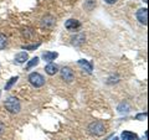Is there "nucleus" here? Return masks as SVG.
<instances>
[{"instance_id": "1", "label": "nucleus", "mask_w": 149, "mask_h": 140, "mask_svg": "<svg viewBox=\"0 0 149 140\" xmlns=\"http://www.w3.org/2000/svg\"><path fill=\"white\" fill-rule=\"evenodd\" d=\"M4 105H5V108L13 114H17L19 112H20V109H21L20 100H19L17 98H15V97H9L8 99L5 100Z\"/></svg>"}, {"instance_id": "5", "label": "nucleus", "mask_w": 149, "mask_h": 140, "mask_svg": "<svg viewBox=\"0 0 149 140\" xmlns=\"http://www.w3.org/2000/svg\"><path fill=\"white\" fill-rule=\"evenodd\" d=\"M137 19L139 20V22L143 25L148 24V9L147 8H142L137 11Z\"/></svg>"}, {"instance_id": "15", "label": "nucleus", "mask_w": 149, "mask_h": 140, "mask_svg": "<svg viewBox=\"0 0 149 140\" xmlns=\"http://www.w3.org/2000/svg\"><path fill=\"white\" fill-rule=\"evenodd\" d=\"M39 61H40V60H39V57H34V58H32V60H31V61H30L29 63H27L26 69H31L32 67L37 66V64H39Z\"/></svg>"}, {"instance_id": "22", "label": "nucleus", "mask_w": 149, "mask_h": 140, "mask_svg": "<svg viewBox=\"0 0 149 140\" xmlns=\"http://www.w3.org/2000/svg\"><path fill=\"white\" fill-rule=\"evenodd\" d=\"M112 140H119L118 138H113V139H112Z\"/></svg>"}, {"instance_id": "12", "label": "nucleus", "mask_w": 149, "mask_h": 140, "mask_svg": "<svg viewBox=\"0 0 149 140\" xmlns=\"http://www.w3.org/2000/svg\"><path fill=\"white\" fill-rule=\"evenodd\" d=\"M57 56H58L57 52H45L42 55V58L45 60V61L51 62V61H54L55 58H57Z\"/></svg>"}, {"instance_id": "4", "label": "nucleus", "mask_w": 149, "mask_h": 140, "mask_svg": "<svg viewBox=\"0 0 149 140\" xmlns=\"http://www.w3.org/2000/svg\"><path fill=\"white\" fill-rule=\"evenodd\" d=\"M61 78L63 79L65 82L70 83V82L73 81L74 73H73V71H72V69L70 68V67H63V68L61 69Z\"/></svg>"}, {"instance_id": "7", "label": "nucleus", "mask_w": 149, "mask_h": 140, "mask_svg": "<svg viewBox=\"0 0 149 140\" xmlns=\"http://www.w3.org/2000/svg\"><path fill=\"white\" fill-rule=\"evenodd\" d=\"M78 64H80V67H82L87 73H92L93 71V66H92V63L90 61H86V60H80L78 61Z\"/></svg>"}, {"instance_id": "14", "label": "nucleus", "mask_w": 149, "mask_h": 140, "mask_svg": "<svg viewBox=\"0 0 149 140\" xmlns=\"http://www.w3.org/2000/svg\"><path fill=\"white\" fill-rule=\"evenodd\" d=\"M118 112L119 113H128L129 112V105H128V103H125V102H123V103H120L119 105H118Z\"/></svg>"}, {"instance_id": "21", "label": "nucleus", "mask_w": 149, "mask_h": 140, "mask_svg": "<svg viewBox=\"0 0 149 140\" xmlns=\"http://www.w3.org/2000/svg\"><path fill=\"white\" fill-rule=\"evenodd\" d=\"M104 1H106L107 4H114V3H117L118 0H104Z\"/></svg>"}, {"instance_id": "18", "label": "nucleus", "mask_w": 149, "mask_h": 140, "mask_svg": "<svg viewBox=\"0 0 149 140\" xmlns=\"http://www.w3.org/2000/svg\"><path fill=\"white\" fill-rule=\"evenodd\" d=\"M22 35H24L26 39H30V37L34 35V31H32L31 27H25V29L22 30Z\"/></svg>"}, {"instance_id": "3", "label": "nucleus", "mask_w": 149, "mask_h": 140, "mask_svg": "<svg viewBox=\"0 0 149 140\" xmlns=\"http://www.w3.org/2000/svg\"><path fill=\"white\" fill-rule=\"evenodd\" d=\"M29 81H30L31 85L34 87H36V88L42 87L45 85V78L42 77V74H40L37 72H34V73L30 74V76H29Z\"/></svg>"}, {"instance_id": "23", "label": "nucleus", "mask_w": 149, "mask_h": 140, "mask_svg": "<svg viewBox=\"0 0 149 140\" xmlns=\"http://www.w3.org/2000/svg\"><path fill=\"white\" fill-rule=\"evenodd\" d=\"M143 1H144V3H148V0H143Z\"/></svg>"}, {"instance_id": "20", "label": "nucleus", "mask_w": 149, "mask_h": 140, "mask_svg": "<svg viewBox=\"0 0 149 140\" xmlns=\"http://www.w3.org/2000/svg\"><path fill=\"white\" fill-rule=\"evenodd\" d=\"M136 118L138 119V120H141V119H146L147 118V113H142V114H138Z\"/></svg>"}, {"instance_id": "8", "label": "nucleus", "mask_w": 149, "mask_h": 140, "mask_svg": "<svg viewBox=\"0 0 149 140\" xmlns=\"http://www.w3.org/2000/svg\"><path fill=\"white\" fill-rule=\"evenodd\" d=\"M120 137H122V140H138V135L133 132H128V130H124Z\"/></svg>"}, {"instance_id": "6", "label": "nucleus", "mask_w": 149, "mask_h": 140, "mask_svg": "<svg viewBox=\"0 0 149 140\" xmlns=\"http://www.w3.org/2000/svg\"><path fill=\"white\" fill-rule=\"evenodd\" d=\"M65 27H66L67 30H77V29H80L81 27V22L76 20V19H70V20H67L66 22H65Z\"/></svg>"}, {"instance_id": "2", "label": "nucleus", "mask_w": 149, "mask_h": 140, "mask_svg": "<svg viewBox=\"0 0 149 140\" xmlns=\"http://www.w3.org/2000/svg\"><path fill=\"white\" fill-rule=\"evenodd\" d=\"M88 133L91 135H96V137H101L106 133V125L103 122H93L88 125Z\"/></svg>"}, {"instance_id": "10", "label": "nucleus", "mask_w": 149, "mask_h": 140, "mask_svg": "<svg viewBox=\"0 0 149 140\" xmlns=\"http://www.w3.org/2000/svg\"><path fill=\"white\" fill-rule=\"evenodd\" d=\"M27 58H29V56H27L26 52H19L16 56H15V62L21 64V63H25L27 61Z\"/></svg>"}, {"instance_id": "9", "label": "nucleus", "mask_w": 149, "mask_h": 140, "mask_svg": "<svg viewBox=\"0 0 149 140\" xmlns=\"http://www.w3.org/2000/svg\"><path fill=\"white\" fill-rule=\"evenodd\" d=\"M45 72L49 74V76H54V74H56L58 72V67L56 66L55 63H49L47 66L45 67Z\"/></svg>"}, {"instance_id": "19", "label": "nucleus", "mask_w": 149, "mask_h": 140, "mask_svg": "<svg viewBox=\"0 0 149 140\" xmlns=\"http://www.w3.org/2000/svg\"><path fill=\"white\" fill-rule=\"evenodd\" d=\"M40 46V44H36V45H31V46H22V49L24 50H35Z\"/></svg>"}, {"instance_id": "13", "label": "nucleus", "mask_w": 149, "mask_h": 140, "mask_svg": "<svg viewBox=\"0 0 149 140\" xmlns=\"http://www.w3.org/2000/svg\"><path fill=\"white\" fill-rule=\"evenodd\" d=\"M85 35L83 34H80V35H77V36H74L73 39H72V41H73V45H76V46H78V45H81V44H83V41H85Z\"/></svg>"}, {"instance_id": "16", "label": "nucleus", "mask_w": 149, "mask_h": 140, "mask_svg": "<svg viewBox=\"0 0 149 140\" xmlns=\"http://www.w3.org/2000/svg\"><path fill=\"white\" fill-rule=\"evenodd\" d=\"M6 45H8V39H6V36L3 35V34H0V50L5 49Z\"/></svg>"}, {"instance_id": "17", "label": "nucleus", "mask_w": 149, "mask_h": 140, "mask_svg": "<svg viewBox=\"0 0 149 140\" xmlns=\"http://www.w3.org/2000/svg\"><path fill=\"white\" fill-rule=\"evenodd\" d=\"M17 79H19V77H17V76H16V77H11L10 79H9V82L5 85V89H6V91H8V89H10V88H11V87L16 83Z\"/></svg>"}, {"instance_id": "11", "label": "nucleus", "mask_w": 149, "mask_h": 140, "mask_svg": "<svg viewBox=\"0 0 149 140\" xmlns=\"http://www.w3.org/2000/svg\"><path fill=\"white\" fill-rule=\"evenodd\" d=\"M54 24H55V19L52 16H50V15L45 16L42 19V21H41V25H42L44 27H51Z\"/></svg>"}]
</instances>
